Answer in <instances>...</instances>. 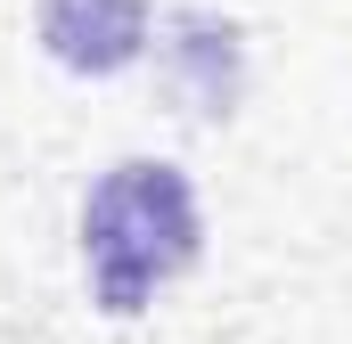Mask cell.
Wrapping results in <instances>:
<instances>
[{"mask_svg":"<svg viewBox=\"0 0 352 344\" xmlns=\"http://www.w3.org/2000/svg\"><path fill=\"white\" fill-rule=\"evenodd\" d=\"M33 33L66 74H123L148 50L140 0H33Z\"/></svg>","mask_w":352,"mask_h":344,"instance_id":"3957f363","label":"cell"},{"mask_svg":"<svg viewBox=\"0 0 352 344\" xmlns=\"http://www.w3.org/2000/svg\"><path fill=\"white\" fill-rule=\"evenodd\" d=\"M205 246L197 222V189L188 172L164 156H123L90 180L82 197V270H90V303L107 320L148 312L156 287H173Z\"/></svg>","mask_w":352,"mask_h":344,"instance_id":"6da1fadb","label":"cell"},{"mask_svg":"<svg viewBox=\"0 0 352 344\" xmlns=\"http://www.w3.org/2000/svg\"><path fill=\"white\" fill-rule=\"evenodd\" d=\"M156 83L180 115L197 123H221L246 90V50H238V25L213 17V8H173L156 25Z\"/></svg>","mask_w":352,"mask_h":344,"instance_id":"7a4b0ae2","label":"cell"}]
</instances>
